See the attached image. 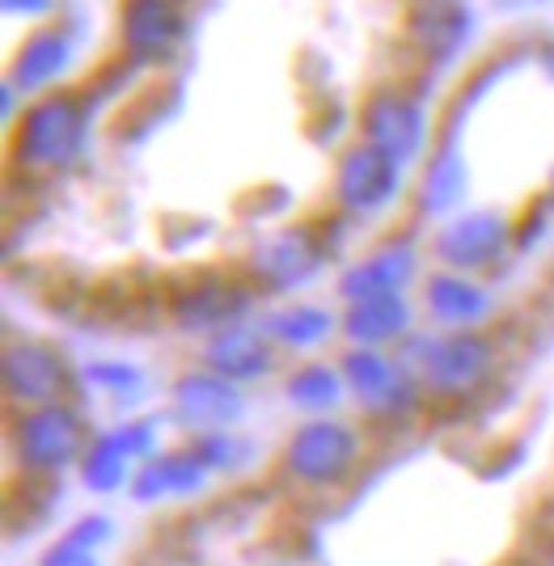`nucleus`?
Masks as SVG:
<instances>
[{
	"label": "nucleus",
	"mask_w": 554,
	"mask_h": 566,
	"mask_svg": "<svg viewBox=\"0 0 554 566\" xmlns=\"http://www.w3.org/2000/svg\"><path fill=\"white\" fill-rule=\"evenodd\" d=\"M85 106L76 94L39 97L13 132V157L22 166H69L85 144Z\"/></svg>",
	"instance_id": "1"
},
{
	"label": "nucleus",
	"mask_w": 554,
	"mask_h": 566,
	"mask_svg": "<svg viewBox=\"0 0 554 566\" xmlns=\"http://www.w3.org/2000/svg\"><path fill=\"white\" fill-rule=\"evenodd\" d=\"M419 377L428 380L440 394H461L470 385H479L491 364H495V347L487 334L461 331V334H436L428 343H419Z\"/></svg>",
	"instance_id": "2"
},
{
	"label": "nucleus",
	"mask_w": 554,
	"mask_h": 566,
	"mask_svg": "<svg viewBox=\"0 0 554 566\" xmlns=\"http://www.w3.org/2000/svg\"><path fill=\"white\" fill-rule=\"evenodd\" d=\"M360 132H364V144L381 148L389 161L407 166V161L419 157V148H424L428 123H424V111H419V102L410 94H403V90H377V94H368V102H364Z\"/></svg>",
	"instance_id": "3"
},
{
	"label": "nucleus",
	"mask_w": 554,
	"mask_h": 566,
	"mask_svg": "<svg viewBox=\"0 0 554 566\" xmlns=\"http://www.w3.org/2000/svg\"><path fill=\"white\" fill-rule=\"evenodd\" d=\"M119 30L132 60H166L187 39V4L182 0H123Z\"/></svg>",
	"instance_id": "4"
},
{
	"label": "nucleus",
	"mask_w": 554,
	"mask_h": 566,
	"mask_svg": "<svg viewBox=\"0 0 554 566\" xmlns=\"http://www.w3.org/2000/svg\"><path fill=\"white\" fill-rule=\"evenodd\" d=\"M356 431L343 423H305L292 436L289 452H284V465L292 478L301 482H335L352 470L356 461Z\"/></svg>",
	"instance_id": "5"
},
{
	"label": "nucleus",
	"mask_w": 554,
	"mask_h": 566,
	"mask_svg": "<svg viewBox=\"0 0 554 566\" xmlns=\"http://www.w3.org/2000/svg\"><path fill=\"white\" fill-rule=\"evenodd\" d=\"M335 190L338 203L352 208V212H381L398 195V161H389L386 153L373 148V144H352L338 157Z\"/></svg>",
	"instance_id": "6"
},
{
	"label": "nucleus",
	"mask_w": 554,
	"mask_h": 566,
	"mask_svg": "<svg viewBox=\"0 0 554 566\" xmlns=\"http://www.w3.org/2000/svg\"><path fill=\"white\" fill-rule=\"evenodd\" d=\"M13 440L30 470H60L81 452V423L64 406H39L18 423Z\"/></svg>",
	"instance_id": "7"
},
{
	"label": "nucleus",
	"mask_w": 554,
	"mask_h": 566,
	"mask_svg": "<svg viewBox=\"0 0 554 566\" xmlns=\"http://www.w3.org/2000/svg\"><path fill=\"white\" fill-rule=\"evenodd\" d=\"M4 389L13 401H51L64 389V364L48 343L34 338H13L4 347Z\"/></svg>",
	"instance_id": "8"
},
{
	"label": "nucleus",
	"mask_w": 554,
	"mask_h": 566,
	"mask_svg": "<svg viewBox=\"0 0 554 566\" xmlns=\"http://www.w3.org/2000/svg\"><path fill=\"white\" fill-rule=\"evenodd\" d=\"M407 39L432 64L458 55L470 34V9L461 0H407Z\"/></svg>",
	"instance_id": "9"
},
{
	"label": "nucleus",
	"mask_w": 554,
	"mask_h": 566,
	"mask_svg": "<svg viewBox=\"0 0 554 566\" xmlns=\"http://www.w3.org/2000/svg\"><path fill=\"white\" fill-rule=\"evenodd\" d=\"M508 241V220L500 212H470L453 220L445 233L436 237V259L445 266L474 271L482 262H491Z\"/></svg>",
	"instance_id": "10"
},
{
	"label": "nucleus",
	"mask_w": 554,
	"mask_h": 566,
	"mask_svg": "<svg viewBox=\"0 0 554 566\" xmlns=\"http://www.w3.org/2000/svg\"><path fill=\"white\" fill-rule=\"evenodd\" d=\"M343 380L356 389V398L368 410H403L410 401V380L403 368H394L386 355L373 347H356L343 359Z\"/></svg>",
	"instance_id": "11"
},
{
	"label": "nucleus",
	"mask_w": 554,
	"mask_h": 566,
	"mask_svg": "<svg viewBox=\"0 0 554 566\" xmlns=\"http://www.w3.org/2000/svg\"><path fill=\"white\" fill-rule=\"evenodd\" d=\"M317 245L310 233L301 229H289V233L266 237L263 245L254 250V275L266 283V287H292V283L310 280L317 271Z\"/></svg>",
	"instance_id": "12"
},
{
	"label": "nucleus",
	"mask_w": 554,
	"mask_h": 566,
	"mask_svg": "<svg viewBox=\"0 0 554 566\" xmlns=\"http://www.w3.org/2000/svg\"><path fill=\"white\" fill-rule=\"evenodd\" d=\"M245 308H250V292H245V287L208 280L174 301V322H178L182 331H217V326L233 322Z\"/></svg>",
	"instance_id": "13"
},
{
	"label": "nucleus",
	"mask_w": 554,
	"mask_h": 566,
	"mask_svg": "<svg viewBox=\"0 0 554 566\" xmlns=\"http://www.w3.org/2000/svg\"><path fill=\"white\" fill-rule=\"evenodd\" d=\"M69 64H73V39L60 25H39L13 60V85L34 94L39 85L55 81Z\"/></svg>",
	"instance_id": "14"
},
{
	"label": "nucleus",
	"mask_w": 554,
	"mask_h": 566,
	"mask_svg": "<svg viewBox=\"0 0 554 566\" xmlns=\"http://www.w3.org/2000/svg\"><path fill=\"white\" fill-rule=\"evenodd\" d=\"M174 401H178V415L191 423H229L241 410L233 380L220 373H187L174 385Z\"/></svg>",
	"instance_id": "15"
},
{
	"label": "nucleus",
	"mask_w": 554,
	"mask_h": 566,
	"mask_svg": "<svg viewBox=\"0 0 554 566\" xmlns=\"http://www.w3.org/2000/svg\"><path fill=\"white\" fill-rule=\"evenodd\" d=\"M410 271H415L410 245H381L377 254H368L364 262H356V266L338 280V292H343L347 301L386 296V292H398V287L410 280Z\"/></svg>",
	"instance_id": "16"
},
{
	"label": "nucleus",
	"mask_w": 554,
	"mask_h": 566,
	"mask_svg": "<svg viewBox=\"0 0 554 566\" xmlns=\"http://www.w3.org/2000/svg\"><path fill=\"white\" fill-rule=\"evenodd\" d=\"M407 322H410V305L398 292L352 301L347 313H343V331H347L352 343H360V347H377V343L398 338V334L407 331Z\"/></svg>",
	"instance_id": "17"
},
{
	"label": "nucleus",
	"mask_w": 554,
	"mask_h": 566,
	"mask_svg": "<svg viewBox=\"0 0 554 566\" xmlns=\"http://www.w3.org/2000/svg\"><path fill=\"white\" fill-rule=\"evenodd\" d=\"M203 355H208L212 373H220V377H229V380H254L271 368V343H266V334L241 331V326L220 331L217 338L208 343Z\"/></svg>",
	"instance_id": "18"
},
{
	"label": "nucleus",
	"mask_w": 554,
	"mask_h": 566,
	"mask_svg": "<svg viewBox=\"0 0 554 566\" xmlns=\"http://www.w3.org/2000/svg\"><path fill=\"white\" fill-rule=\"evenodd\" d=\"M208 470H212V465H208L199 452H178V457H166V461H157V465L140 470V478H136V495L140 499L187 495V491H195V486L208 478Z\"/></svg>",
	"instance_id": "19"
},
{
	"label": "nucleus",
	"mask_w": 554,
	"mask_h": 566,
	"mask_svg": "<svg viewBox=\"0 0 554 566\" xmlns=\"http://www.w3.org/2000/svg\"><path fill=\"white\" fill-rule=\"evenodd\" d=\"M428 308H432L440 322L466 326V322L482 317V308H487V292H482L474 280H466V275L445 271V275H432V280H428Z\"/></svg>",
	"instance_id": "20"
},
{
	"label": "nucleus",
	"mask_w": 554,
	"mask_h": 566,
	"mask_svg": "<svg viewBox=\"0 0 554 566\" xmlns=\"http://www.w3.org/2000/svg\"><path fill=\"white\" fill-rule=\"evenodd\" d=\"M331 326H335L331 313L317 305H289L266 317V334L289 343V347H314V343H322L331 334Z\"/></svg>",
	"instance_id": "21"
},
{
	"label": "nucleus",
	"mask_w": 554,
	"mask_h": 566,
	"mask_svg": "<svg viewBox=\"0 0 554 566\" xmlns=\"http://www.w3.org/2000/svg\"><path fill=\"white\" fill-rule=\"evenodd\" d=\"M289 398L301 410H331L343 398V377L326 364H310V368H296L289 377Z\"/></svg>",
	"instance_id": "22"
},
{
	"label": "nucleus",
	"mask_w": 554,
	"mask_h": 566,
	"mask_svg": "<svg viewBox=\"0 0 554 566\" xmlns=\"http://www.w3.org/2000/svg\"><path fill=\"white\" fill-rule=\"evenodd\" d=\"M461 187H466V169H461V161L453 153H445V157H436L432 166L424 169L419 199H424L428 212H445V208H453L461 199Z\"/></svg>",
	"instance_id": "23"
},
{
	"label": "nucleus",
	"mask_w": 554,
	"mask_h": 566,
	"mask_svg": "<svg viewBox=\"0 0 554 566\" xmlns=\"http://www.w3.org/2000/svg\"><path fill=\"white\" fill-rule=\"evenodd\" d=\"M123 478H127V452H123L119 436H111L85 457V482H90V491H115Z\"/></svg>",
	"instance_id": "24"
},
{
	"label": "nucleus",
	"mask_w": 554,
	"mask_h": 566,
	"mask_svg": "<svg viewBox=\"0 0 554 566\" xmlns=\"http://www.w3.org/2000/svg\"><path fill=\"white\" fill-rule=\"evenodd\" d=\"M43 566H97V563L85 545H76L73 537H69L64 545H55V549H51L48 558H43Z\"/></svg>",
	"instance_id": "25"
},
{
	"label": "nucleus",
	"mask_w": 554,
	"mask_h": 566,
	"mask_svg": "<svg viewBox=\"0 0 554 566\" xmlns=\"http://www.w3.org/2000/svg\"><path fill=\"white\" fill-rule=\"evenodd\" d=\"M119 444H123V452H127V457H132V452H136V457H145V452L153 449V427H148V423L123 427V431H119Z\"/></svg>",
	"instance_id": "26"
},
{
	"label": "nucleus",
	"mask_w": 554,
	"mask_h": 566,
	"mask_svg": "<svg viewBox=\"0 0 554 566\" xmlns=\"http://www.w3.org/2000/svg\"><path fill=\"white\" fill-rule=\"evenodd\" d=\"M9 13H48L51 0H0Z\"/></svg>",
	"instance_id": "27"
},
{
	"label": "nucleus",
	"mask_w": 554,
	"mask_h": 566,
	"mask_svg": "<svg viewBox=\"0 0 554 566\" xmlns=\"http://www.w3.org/2000/svg\"><path fill=\"white\" fill-rule=\"evenodd\" d=\"M546 55H551V64H554V48H551V51H546Z\"/></svg>",
	"instance_id": "28"
}]
</instances>
